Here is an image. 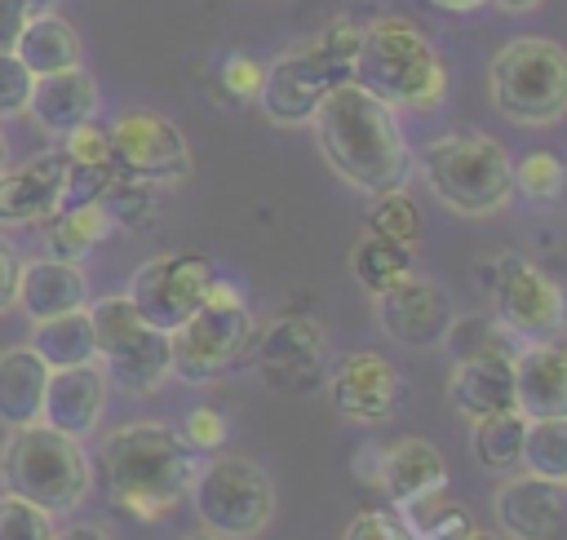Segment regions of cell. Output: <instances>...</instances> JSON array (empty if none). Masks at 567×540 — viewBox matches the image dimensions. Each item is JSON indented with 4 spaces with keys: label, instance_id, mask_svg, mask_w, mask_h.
<instances>
[{
    "label": "cell",
    "instance_id": "cell-1",
    "mask_svg": "<svg viewBox=\"0 0 567 540\" xmlns=\"http://www.w3.org/2000/svg\"><path fill=\"white\" fill-rule=\"evenodd\" d=\"M310 128L328 168L363 195L399 190L412 177V146L403 137L394 106L354 80L337 84L319 102Z\"/></svg>",
    "mask_w": 567,
    "mask_h": 540
},
{
    "label": "cell",
    "instance_id": "cell-2",
    "mask_svg": "<svg viewBox=\"0 0 567 540\" xmlns=\"http://www.w3.org/2000/svg\"><path fill=\"white\" fill-rule=\"evenodd\" d=\"M102 474L115 509L133 518H164L190 496L195 482V447L159 425V420H128L102 438Z\"/></svg>",
    "mask_w": 567,
    "mask_h": 540
},
{
    "label": "cell",
    "instance_id": "cell-3",
    "mask_svg": "<svg viewBox=\"0 0 567 540\" xmlns=\"http://www.w3.org/2000/svg\"><path fill=\"white\" fill-rule=\"evenodd\" d=\"M354 84L394 111H434L447 97V62L412 18L385 13L359 31Z\"/></svg>",
    "mask_w": 567,
    "mask_h": 540
},
{
    "label": "cell",
    "instance_id": "cell-4",
    "mask_svg": "<svg viewBox=\"0 0 567 540\" xmlns=\"http://www.w3.org/2000/svg\"><path fill=\"white\" fill-rule=\"evenodd\" d=\"M359 22L350 18H332L315 40L279 53L266 71H261V89H257V102L266 111L270 124H284V128H306L319 111V102L354 80V53H359Z\"/></svg>",
    "mask_w": 567,
    "mask_h": 540
},
{
    "label": "cell",
    "instance_id": "cell-5",
    "mask_svg": "<svg viewBox=\"0 0 567 540\" xmlns=\"http://www.w3.org/2000/svg\"><path fill=\"white\" fill-rule=\"evenodd\" d=\"M0 482L9 496H22L44 513H71L89 496L93 474L80 438L44 420H27L9 425L0 443Z\"/></svg>",
    "mask_w": 567,
    "mask_h": 540
},
{
    "label": "cell",
    "instance_id": "cell-6",
    "mask_svg": "<svg viewBox=\"0 0 567 540\" xmlns=\"http://www.w3.org/2000/svg\"><path fill=\"white\" fill-rule=\"evenodd\" d=\"M416 164L430 195L456 217H492L514 199V159L487 133H443Z\"/></svg>",
    "mask_w": 567,
    "mask_h": 540
},
{
    "label": "cell",
    "instance_id": "cell-7",
    "mask_svg": "<svg viewBox=\"0 0 567 540\" xmlns=\"http://www.w3.org/2000/svg\"><path fill=\"white\" fill-rule=\"evenodd\" d=\"M492 106L523 128H545L567 115V49L540 35H518L487 66Z\"/></svg>",
    "mask_w": 567,
    "mask_h": 540
},
{
    "label": "cell",
    "instance_id": "cell-8",
    "mask_svg": "<svg viewBox=\"0 0 567 540\" xmlns=\"http://www.w3.org/2000/svg\"><path fill=\"white\" fill-rule=\"evenodd\" d=\"M93 341H97V367L111 385L124 394H151L173 376V341L168 332L151 328L128 297H102L89 305Z\"/></svg>",
    "mask_w": 567,
    "mask_h": 540
},
{
    "label": "cell",
    "instance_id": "cell-9",
    "mask_svg": "<svg viewBox=\"0 0 567 540\" xmlns=\"http://www.w3.org/2000/svg\"><path fill=\"white\" fill-rule=\"evenodd\" d=\"M168 341H173V372L182 381L199 385V381L221 376L252 341V314L239 288H230L226 279H213L199 310L182 328H173Z\"/></svg>",
    "mask_w": 567,
    "mask_h": 540
},
{
    "label": "cell",
    "instance_id": "cell-10",
    "mask_svg": "<svg viewBox=\"0 0 567 540\" xmlns=\"http://www.w3.org/2000/svg\"><path fill=\"white\" fill-rule=\"evenodd\" d=\"M195 513L208 531L221 540H248L257 536L275 513V487L270 474L248 456H213L195 469L190 482Z\"/></svg>",
    "mask_w": 567,
    "mask_h": 540
},
{
    "label": "cell",
    "instance_id": "cell-11",
    "mask_svg": "<svg viewBox=\"0 0 567 540\" xmlns=\"http://www.w3.org/2000/svg\"><path fill=\"white\" fill-rule=\"evenodd\" d=\"M213 279L217 274H213L208 257H199V252H159V257H151V261H142L133 270L124 297L133 301V310L151 328L173 332L199 310V301L208 297Z\"/></svg>",
    "mask_w": 567,
    "mask_h": 540
},
{
    "label": "cell",
    "instance_id": "cell-12",
    "mask_svg": "<svg viewBox=\"0 0 567 540\" xmlns=\"http://www.w3.org/2000/svg\"><path fill=\"white\" fill-rule=\"evenodd\" d=\"M111 159L124 177L151 181V186H173L190 177V146L186 133L155 111H124L111 128Z\"/></svg>",
    "mask_w": 567,
    "mask_h": 540
},
{
    "label": "cell",
    "instance_id": "cell-13",
    "mask_svg": "<svg viewBox=\"0 0 567 540\" xmlns=\"http://www.w3.org/2000/svg\"><path fill=\"white\" fill-rule=\"evenodd\" d=\"M496 319L518 332L523 341H554L567 328V297L563 288L523 257H501L492 279Z\"/></svg>",
    "mask_w": 567,
    "mask_h": 540
},
{
    "label": "cell",
    "instance_id": "cell-14",
    "mask_svg": "<svg viewBox=\"0 0 567 540\" xmlns=\"http://www.w3.org/2000/svg\"><path fill=\"white\" fill-rule=\"evenodd\" d=\"M328 390V403L337 416L354 420V425H377V420H390L403 398H408V385H403V372L377 354V350H354V354H341L323 381Z\"/></svg>",
    "mask_w": 567,
    "mask_h": 540
},
{
    "label": "cell",
    "instance_id": "cell-15",
    "mask_svg": "<svg viewBox=\"0 0 567 540\" xmlns=\"http://www.w3.org/2000/svg\"><path fill=\"white\" fill-rule=\"evenodd\" d=\"M354 469L368 487L385 491L394 509H408L416 500L447 491V460L425 438H394L385 447H363Z\"/></svg>",
    "mask_w": 567,
    "mask_h": 540
},
{
    "label": "cell",
    "instance_id": "cell-16",
    "mask_svg": "<svg viewBox=\"0 0 567 540\" xmlns=\"http://www.w3.org/2000/svg\"><path fill=\"white\" fill-rule=\"evenodd\" d=\"M496 527L509 540H567V482L532 469L509 474L496 487Z\"/></svg>",
    "mask_w": 567,
    "mask_h": 540
},
{
    "label": "cell",
    "instance_id": "cell-17",
    "mask_svg": "<svg viewBox=\"0 0 567 540\" xmlns=\"http://www.w3.org/2000/svg\"><path fill=\"white\" fill-rule=\"evenodd\" d=\"M257 372L270 390L306 394L323 376V332L315 319L284 314L257 341Z\"/></svg>",
    "mask_w": 567,
    "mask_h": 540
},
{
    "label": "cell",
    "instance_id": "cell-18",
    "mask_svg": "<svg viewBox=\"0 0 567 540\" xmlns=\"http://www.w3.org/2000/svg\"><path fill=\"white\" fill-rule=\"evenodd\" d=\"M377 323L385 328V336H394L399 345H434L443 341L447 323H452V297L439 279L430 274H408L394 288L377 292Z\"/></svg>",
    "mask_w": 567,
    "mask_h": 540
},
{
    "label": "cell",
    "instance_id": "cell-19",
    "mask_svg": "<svg viewBox=\"0 0 567 540\" xmlns=\"http://www.w3.org/2000/svg\"><path fill=\"white\" fill-rule=\"evenodd\" d=\"M62 181H66V155L40 150L35 159L4 168L0 173V226H35L49 221L62 204Z\"/></svg>",
    "mask_w": 567,
    "mask_h": 540
},
{
    "label": "cell",
    "instance_id": "cell-20",
    "mask_svg": "<svg viewBox=\"0 0 567 540\" xmlns=\"http://www.w3.org/2000/svg\"><path fill=\"white\" fill-rule=\"evenodd\" d=\"M514 407L527 420L567 416V341H527L514 354Z\"/></svg>",
    "mask_w": 567,
    "mask_h": 540
},
{
    "label": "cell",
    "instance_id": "cell-21",
    "mask_svg": "<svg viewBox=\"0 0 567 540\" xmlns=\"http://www.w3.org/2000/svg\"><path fill=\"white\" fill-rule=\"evenodd\" d=\"M106 372L97 363H80V367H53L49 372V385H44V407H40V420L71 434V438H84L102 407H106Z\"/></svg>",
    "mask_w": 567,
    "mask_h": 540
},
{
    "label": "cell",
    "instance_id": "cell-22",
    "mask_svg": "<svg viewBox=\"0 0 567 540\" xmlns=\"http://www.w3.org/2000/svg\"><path fill=\"white\" fill-rule=\"evenodd\" d=\"M97 111V84L84 66H66L53 75H35L31 84V102L27 115L49 133V137H66L71 128H80L84 120H93Z\"/></svg>",
    "mask_w": 567,
    "mask_h": 540
},
{
    "label": "cell",
    "instance_id": "cell-23",
    "mask_svg": "<svg viewBox=\"0 0 567 540\" xmlns=\"http://www.w3.org/2000/svg\"><path fill=\"white\" fill-rule=\"evenodd\" d=\"M31 323L66 314V310H84L89 305V279L75 261H58V257H35L22 261L18 274V301H13Z\"/></svg>",
    "mask_w": 567,
    "mask_h": 540
},
{
    "label": "cell",
    "instance_id": "cell-24",
    "mask_svg": "<svg viewBox=\"0 0 567 540\" xmlns=\"http://www.w3.org/2000/svg\"><path fill=\"white\" fill-rule=\"evenodd\" d=\"M447 403L465 420L509 412L514 407V359H501V354L456 359L447 376Z\"/></svg>",
    "mask_w": 567,
    "mask_h": 540
},
{
    "label": "cell",
    "instance_id": "cell-25",
    "mask_svg": "<svg viewBox=\"0 0 567 540\" xmlns=\"http://www.w3.org/2000/svg\"><path fill=\"white\" fill-rule=\"evenodd\" d=\"M44 385H49V363L31 345L0 350V420L4 425L40 420Z\"/></svg>",
    "mask_w": 567,
    "mask_h": 540
},
{
    "label": "cell",
    "instance_id": "cell-26",
    "mask_svg": "<svg viewBox=\"0 0 567 540\" xmlns=\"http://www.w3.org/2000/svg\"><path fill=\"white\" fill-rule=\"evenodd\" d=\"M13 53L31 75H53V71H66V66H80V35L53 9L49 13H31L22 35H18V44H13Z\"/></svg>",
    "mask_w": 567,
    "mask_h": 540
},
{
    "label": "cell",
    "instance_id": "cell-27",
    "mask_svg": "<svg viewBox=\"0 0 567 540\" xmlns=\"http://www.w3.org/2000/svg\"><path fill=\"white\" fill-rule=\"evenodd\" d=\"M31 350L53 367H80V363H97V341H93V319L89 305L84 310H66L53 319H40L31 332Z\"/></svg>",
    "mask_w": 567,
    "mask_h": 540
},
{
    "label": "cell",
    "instance_id": "cell-28",
    "mask_svg": "<svg viewBox=\"0 0 567 540\" xmlns=\"http://www.w3.org/2000/svg\"><path fill=\"white\" fill-rule=\"evenodd\" d=\"M416 270V257H412V243H399V239H385V235H363L350 252V274L363 292H385L394 288L399 279H408Z\"/></svg>",
    "mask_w": 567,
    "mask_h": 540
},
{
    "label": "cell",
    "instance_id": "cell-29",
    "mask_svg": "<svg viewBox=\"0 0 567 540\" xmlns=\"http://www.w3.org/2000/svg\"><path fill=\"white\" fill-rule=\"evenodd\" d=\"M523 434H527V416L518 407L509 412H492L474 420V456L487 474H514L523 465Z\"/></svg>",
    "mask_w": 567,
    "mask_h": 540
},
{
    "label": "cell",
    "instance_id": "cell-30",
    "mask_svg": "<svg viewBox=\"0 0 567 540\" xmlns=\"http://www.w3.org/2000/svg\"><path fill=\"white\" fill-rule=\"evenodd\" d=\"M443 345L452 350V359H474V354H501V359H514L527 341L518 332H509L496 314H452L447 332H443Z\"/></svg>",
    "mask_w": 567,
    "mask_h": 540
},
{
    "label": "cell",
    "instance_id": "cell-31",
    "mask_svg": "<svg viewBox=\"0 0 567 540\" xmlns=\"http://www.w3.org/2000/svg\"><path fill=\"white\" fill-rule=\"evenodd\" d=\"M111 230V217L102 212V204H84V208H62L49 217V257L58 261H80L89 257V248H97Z\"/></svg>",
    "mask_w": 567,
    "mask_h": 540
},
{
    "label": "cell",
    "instance_id": "cell-32",
    "mask_svg": "<svg viewBox=\"0 0 567 540\" xmlns=\"http://www.w3.org/2000/svg\"><path fill=\"white\" fill-rule=\"evenodd\" d=\"M523 469L540 478H567V416L527 420L523 434Z\"/></svg>",
    "mask_w": 567,
    "mask_h": 540
},
{
    "label": "cell",
    "instance_id": "cell-33",
    "mask_svg": "<svg viewBox=\"0 0 567 540\" xmlns=\"http://www.w3.org/2000/svg\"><path fill=\"white\" fill-rule=\"evenodd\" d=\"M399 513H403V522L412 527L416 540H470L474 536V518L461 505H452L443 491L430 496V500H416Z\"/></svg>",
    "mask_w": 567,
    "mask_h": 540
},
{
    "label": "cell",
    "instance_id": "cell-34",
    "mask_svg": "<svg viewBox=\"0 0 567 540\" xmlns=\"http://www.w3.org/2000/svg\"><path fill=\"white\" fill-rule=\"evenodd\" d=\"M102 212L111 217V226H124V230H142L151 217H155V186L151 181H137V177H115L106 190H102Z\"/></svg>",
    "mask_w": 567,
    "mask_h": 540
},
{
    "label": "cell",
    "instance_id": "cell-35",
    "mask_svg": "<svg viewBox=\"0 0 567 540\" xmlns=\"http://www.w3.org/2000/svg\"><path fill=\"white\" fill-rule=\"evenodd\" d=\"M368 230H372V235H385V239H399V243H416V235H421V212H416L412 195H408L403 186H399V190H385V195H372Z\"/></svg>",
    "mask_w": 567,
    "mask_h": 540
},
{
    "label": "cell",
    "instance_id": "cell-36",
    "mask_svg": "<svg viewBox=\"0 0 567 540\" xmlns=\"http://www.w3.org/2000/svg\"><path fill=\"white\" fill-rule=\"evenodd\" d=\"M563 181H567V168H563V159L549 155V150H532V155H523V159L514 164V190H518L523 199H532V204L558 199V195H563Z\"/></svg>",
    "mask_w": 567,
    "mask_h": 540
},
{
    "label": "cell",
    "instance_id": "cell-37",
    "mask_svg": "<svg viewBox=\"0 0 567 540\" xmlns=\"http://www.w3.org/2000/svg\"><path fill=\"white\" fill-rule=\"evenodd\" d=\"M0 540H53V513L22 496H0Z\"/></svg>",
    "mask_w": 567,
    "mask_h": 540
},
{
    "label": "cell",
    "instance_id": "cell-38",
    "mask_svg": "<svg viewBox=\"0 0 567 540\" xmlns=\"http://www.w3.org/2000/svg\"><path fill=\"white\" fill-rule=\"evenodd\" d=\"M115 177H120L115 164H71V159H66V181H62V204H58V212H62V208L97 204L102 190H106Z\"/></svg>",
    "mask_w": 567,
    "mask_h": 540
},
{
    "label": "cell",
    "instance_id": "cell-39",
    "mask_svg": "<svg viewBox=\"0 0 567 540\" xmlns=\"http://www.w3.org/2000/svg\"><path fill=\"white\" fill-rule=\"evenodd\" d=\"M341 540H416L412 527L403 522V513L390 505V509H363L346 522Z\"/></svg>",
    "mask_w": 567,
    "mask_h": 540
},
{
    "label": "cell",
    "instance_id": "cell-40",
    "mask_svg": "<svg viewBox=\"0 0 567 540\" xmlns=\"http://www.w3.org/2000/svg\"><path fill=\"white\" fill-rule=\"evenodd\" d=\"M31 84H35V75L18 62V53L0 49V115H22L31 102Z\"/></svg>",
    "mask_w": 567,
    "mask_h": 540
},
{
    "label": "cell",
    "instance_id": "cell-41",
    "mask_svg": "<svg viewBox=\"0 0 567 540\" xmlns=\"http://www.w3.org/2000/svg\"><path fill=\"white\" fill-rule=\"evenodd\" d=\"M261 62H252L248 53H230V58H221V66H217V84L226 89V97H235V102H252L257 97V89H261Z\"/></svg>",
    "mask_w": 567,
    "mask_h": 540
},
{
    "label": "cell",
    "instance_id": "cell-42",
    "mask_svg": "<svg viewBox=\"0 0 567 540\" xmlns=\"http://www.w3.org/2000/svg\"><path fill=\"white\" fill-rule=\"evenodd\" d=\"M62 155H66L71 164H115V159H111V133L97 128L93 120H84L80 128H71V133L62 137Z\"/></svg>",
    "mask_w": 567,
    "mask_h": 540
},
{
    "label": "cell",
    "instance_id": "cell-43",
    "mask_svg": "<svg viewBox=\"0 0 567 540\" xmlns=\"http://www.w3.org/2000/svg\"><path fill=\"white\" fill-rule=\"evenodd\" d=\"M182 438H186L195 451H217V447L226 443V420H221V412H217V407H195V412L186 416Z\"/></svg>",
    "mask_w": 567,
    "mask_h": 540
},
{
    "label": "cell",
    "instance_id": "cell-44",
    "mask_svg": "<svg viewBox=\"0 0 567 540\" xmlns=\"http://www.w3.org/2000/svg\"><path fill=\"white\" fill-rule=\"evenodd\" d=\"M18 274H22V257H18V248L0 235V314H9L13 301H18Z\"/></svg>",
    "mask_w": 567,
    "mask_h": 540
},
{
    "label": "cell",
    "instance_id": "cell-45",
    "mask_svg": "<svg viewBox=\"0 0 567 540\" xmlns=\"http://www.w3.org/2000/svg\"><path fill=\"white\" fill-rule=\"evenodd\" d=\"M27 18H31L27 4H18V0H0V49H13V44H18Z\"/></svg>",
    "mask_w": 567,
    "mask_h": 540
},
{
    "label": "cell",
    "instance_id": "cell-46",
    "mask_svg": "<svg viewBox=\"0 0 567 540\" xmlns=\"http://www.w3.org/2000/svg\"><path fill=\"white\" fill-rule=\"evenodd\" d=\"M53 540H111L102 527H89V522H80V527H66V531H58Z\"/></svg>",
    "mask_w": 567,
    "mask_h": 540
},
{
    "label": "cell",
    "instance_id": "cell-47",
    "mask_svg": "<svg viewBox=\"0 0 567 540\" xmlns=\"http://www.w3.org/2000/svg\"><path fill=\"white\" fill-rule=\"evenodd\" d=\"M434 9H443V13H474V9H483L487 0H430Z\"/></svg>",
    "mask_w": 567,
    "mask_h": 540
},
{
    "label": "cell",
    "instance_id": "cell-48",
    "mask_svg": "<svg viewBox=\"0 0 567 540\" xmlns=\"http://www.w3.org/2000/svg\"><path fill=\"white\" fill-rule=\"evenodd\" d=\"M487 4H496V9H505V13H527V9H540V0H487Z\"/></svg>",
    "mask_w": 567,
    "mask_h": 540
},
{
    "label": "cell",
    "instance_id": "cell-49",
    "mask_svg": "<svg viewBox=\"0 0 567 540\" xmlns=\"http://www.w3.org/2000/svg\"><path fill=\"white\" fill-rule=\"evenodd\" d=\"M18 4H27V13H49L58 0H18Z\"/></svg>",
    "mask_w": 567,
    "mask_h": 540
},
{
    "label": "cell",
    "instance_id": "cell-50",
    "mask_svg": "<svg viewBox=\"0 0 567 540\" xmlns=\"http://www.w3.org/2000/svg\"><path fill=\"white\" fill-rule=\"evenodd\" d=\"M186 540H221V536H217V531H208V527H204V531H190V536H186Z\"/></svg>",
    "mask_w": 567,
    "mask_h": 540
},
{
    "label": "cell",
    "instance_id": "cell-51",
    "mask_svg": "<svg viewBox=\"0 0 567 540\" xmlns=\"http://www.w3.org/2000/svg\"><path fill=\"white\" fill-rule=\"evenodd\" d=\"M9 168V142H4V133H0V173Z\"/></svg>",
    "mask_w": 567,
    "mask_h": 540
},
{
    "label": "cell",
    "instance_id": "cell-52",
    "mask_svg": "<svg viewBox=\"0 0 567 540\" xmlns=\"http://www.w3.org/2000/svg\"><path fill=\"white\" fill-rule=\"evenodd\" d=\"M470 540H496V536H487V531H478V527H474V536H470Z\"/></svg>",
    "mask_w": 567,
    "mask_h": 540
},
{
    "label": "cell",
    "instance_id": "cell-53",
    "mask_svg": "<svg viewBox=\"0 0 567 540\" xmlns=\"http://www.w3.org/2000/svg\"><path fill=\"white\" fill-rule=\"evenodd\" d=\"M563 482H567V478H563Z\"/></svg>",
    "mask_w": 567,
    "mask_h": 540
}]
</instances>
